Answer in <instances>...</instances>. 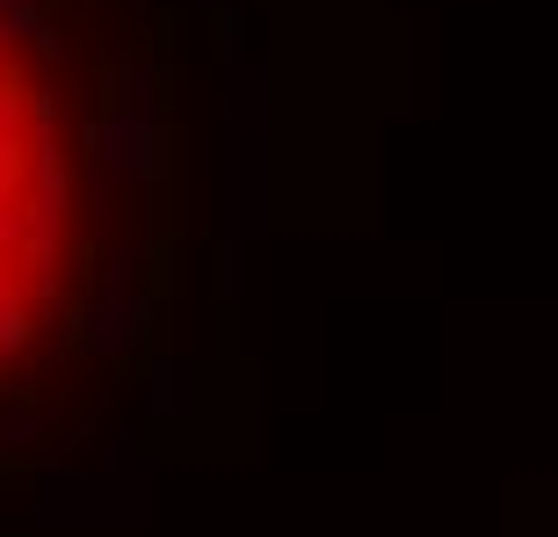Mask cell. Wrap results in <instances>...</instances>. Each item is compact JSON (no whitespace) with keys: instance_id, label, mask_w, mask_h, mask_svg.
Returning a JSON list of instances; mask_svg holds the SVG:
<instances>
[{"instance_id":"cell-1","label":"cell","mask_w":558,"mask_h":537,"mask_svg":"<svg viewBox=\"0 0 558 537\" xmlns=\"http://www.w3.org/2000/svg\"><path fill=\"white\" fill-rule=\"evenodd\" d=\"M182 175L167 37L95 0H0V479L65 465L95 385L174 399Z\"/></svg>"}]
</instances>
